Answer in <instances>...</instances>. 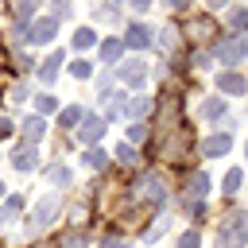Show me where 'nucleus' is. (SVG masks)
<instances>
[{"instance_id":"nucleus-7","label":"nucleus","mask_w":248,"mask_h":248,"mask_svg":"<svg viewBox=\"0 0 248 248\" xmlns=\"http://www.w3.org/2000/svg\"><path fill=\"white\" fill-rule=\"evenodd\" d=\"M202 151H205V155H225V151H229V136H225V132H221V136H209V140L202 143Z\"/></svg>"},{"instance_id":"nucleus-8","label":"nucleus","mask_w":248,"mask_h":248,"mask_svg":"<svg viewBox=\"0 0 248 248\" xmlns=\"http://www.w3.org/2000/svg\"><path fill=\"white\" fill-rule=\"evenodd\" d=\"M120 78H124L132 89H140V85H143V66H140V62H132V66H124V70H120Z\"/></svg>"},{"instance_id":"nucleus-28","label":"nucleus","mask_w":248,"mask_h":248,"mask_svg":"<svg viewBox=\"0 0 248 248\" xmlns=\"http://www.w3.org/2000/svg\"><path fill=\"white\" fill-rule=\"evenodd\" d=\"M0 194H4V186H0Z\"/></svg>"},{"instance_id":"nucleus-21","label":"nucleus","mask_w":248,"mask_h":248,"mask_svg":"<svg viewBox=\"0 0 248 248\" xmlns=\"http://www.w3.org/2000/svg\"><path fill=\"white\" fill-rule=\"evenodd\" d=\"M89 70H93L89 62H74V66H70V74H74V78H89Z\"/></svg>"},{"instance_id":"nucleus-6","label":"nucleus","mask_w":248,"mask_h":248,"mask_svg":"<svg viewBox=\"0 0 248 248\" xmlns=\"http://www.w3.org/2000/svg\"><path fill=\"white\" fill-rule=\"evenodd\" d=\"M217 89H225V93H240V89H244V78L232 74V70H225V74L217 78Z\"/></svg>"},{"instance_id":"nucleus-12","label":"nucleus","mask_w":248,"mask_h":248,"mask_svg":"<svg viewBox=\"0 0 248 248\" xmlns=\"http://www.w3.org/2000/svg\"><path fill=\"white\" fill-rule=\"evenodd\" d=\"M23 132H27V140L35 143V140L43 136V120H39V116H31V120H23Z\"/></svg>"},{"instance_id":"nucleus-23","label":"nucleus","mask_w":248,"mask_h":248,"mask_svg":"<svg viewBox=\"0 0 248 248\" xmlns=\"http://www.w3.org/2000/svg\"><path fill=\"white\" fill-rule=\"evenodd\" d=\"M178 248H198V232H182L178 236Z\"/></svg>"},{"instance_id":"nucleus-26","label":"nucleus","mask_w":248,"mask_h":248,"mask_svg":"<svg viewBox=\"0 0 248 248\" xmlns=\"http://www.w3.org/2000/svg\"><path fill=\"white\" fill-rule=\"evenodd\" d=\"M0 136H12V120L8 116H0Z\"/></svg>"},{"instance_id":"nucleus-22","label":"nucleus","mask_w":248,"mask_h":248,"mask_svg":"<svg viewBox=\"0 0 248 248\" xmlns=\"http://www.w3.org/2000/svg\"><path fill=\"white\" fill-rule=\"evenodd\" d=\"M116 159H120V163H132V159H136V151H132L128 143H120V147H116Z\"/></svg>"},{"instance_id":"nucleus-17","label":"nucleus","mask_w":248,"mask_h":248,"mask_svg":"<svg viewBox=\"0 0 248 248\" xmlns=\"http://www.w3.org/2000/svg\"><path fill=\"white\" fill-rule=\"evenodd\" d=\"M19 205H23L19 198H8V202H4V217H0V221H8V217H16V213H19Z\"/></svg>"},{"instance_id":"nucleus-24","label":"nucleus","mask_w":248,"mask_h":248,"mask_svg":"<svg viewBox=\"0 0 248 248\" xmlns=\"http://www.w3.org/2000/svg\"><path fill=\"white\" fill-rule=\"evenodd\" d=\"M232 27H248V8H236L232 12Z\"/></svg>"},{"instance_id":"nucleus-13","label":"nucleus","mask_w":248,"mask_h":248,"mask_svg":"<svg viewBox=\"0 0 248 248\" xmlns=\"http://www.w3.org/2000/svg\"><path fill=\"white\" fill-rule=\"evenodd\" d=\"M85 167L101 170V167H105V151H101V147H89V151H85Z\"/></svg>"},{"instance_id":"nucleus-15","label":"nucleus","mask_w":248,"mask_h":248,"mask_svg":"<svg viewBox=\"0 0 248 248\" xmlns=\"http://www.w3.org/2000/svg\"><path fill=\"white\" fill-rule=\"evenodd\" d=\"M58 62H62V54H54V58H50V62L39 70V78H43V81H50V78H54V70H58Z\"/></svg>"},{"instance_id":"nucleus-4","label":"nucleus","mask_w":248,"mask_h":248,"mask_svg":"<svg viewBox=\"0 0 248 248\" xmlns=\"http://www.w3.org/2000/svg\"><path fill=\"white\" fill-rule=\"evenodd\" d=\"M124 43H128V46H136V50H143V46H151V35H147V27L132 23V27H128V35H124Z\"/></svg>"},{"instance_id":"nucleus-16","label":"nucleus","mask_w":248,"mask_h":248,"mask_svg":"<svg viewBox=\"0 0 248 248\" xmlns=\"http://www.w3.org/2000/svg\"><path fill=\"white\" fill-rule=\"evenodd\" d=\"M46 174H50V182H62V186L70 182V170H66V167H50Z\"/></svg>"},{"instance_id":"nucleus-9","label":"nucleus","mask_w":248,"mask_h":248,"mask_svg":"<svg viewBox=\"0 0 248 248\" xmlns=\"http://www.w3.org/2000/svg\"><path fill=\"white\" fill-rule=\"evenodd\" d=\"M54 39V19H43V23H35V35H31V43H50Z\"/></svg>"},{"instance_id":"nucleus-29","label":"nucleus","mask_w":248,"mask_h":248,"mask_svg":"<svg viewBox=\"0 0 248 248\" xmlns=\"http://www.w3.org/2000/svg\"><path fill=\"white\" fill-rule=\"evenodd\" d=\"M244 151H248V143H244Z\"/></svg>"},{"instance_id":"nucleus-27","label":"nucleus","mask_w":248,"mask_h":248,"mask_svg":"<svg viewBox=\"0 0 248 248\" xmlns=\"http://www.w3.org/2000/svg\"><path fill=\"white\" fill-rule=\"evenodd\" d=\"M101 248H124V240H120V236H108V240H105Z\"/></svg>"},{"instance_id":"nucleus-3","label":"nucleus","mask_w":248,"mask_h":248,"mask_svg":"<svg viewBox=\"0 0 248 248\" xmlns=\"http://www.w3.org/2000/svg\"><path fill=\"white\" fill-rule=\"evenodd\" d=\"M58 205H62V202H58L54 194H50V198H43V202L35 205V213H31V221H27V229H31V232H39V229H46V225L54 221V213H58Z\"/></svg>"},{"instance_id":"nucleus-18","label":"nucleus","mask_w":248,"mask_h":248,"mask_svg":"<svg viewBox=\"0 0 248 248\" xmlns=\"http://www.w3.org/2000/svg\"><path fill=\"white\" fill-rule=\"evenodd\" d=\"M74 120H81V108H78V105L62 112V124H66V128H74Z\"/></svg>"},{"instance_id":"nucleus-25","label":"nucleus","mask_w":248,"mask_h":248,"mask_svg":"<svg viewBox=\"0 0 248 248\" xmlns=\"http://www.w3.org/2000/svg\"><path fill=\"white\" fill-rule=\"evenodd\" d=\"M81 244H85L81 232H70V236H66V248H81Z\"/></svg>"},{"instance_id":"nucleus-14","label":"nucleus","mask_w":248,"mask_h":248,"mask_svg":"<svg viewBox=\"0 0 248 248\" xmlns=\"http://www.w3.org/2000/svg\"><path fill=\"white\" fill-rule=\"evenodd\" d=\"M120 46H124V43H120V39H108V43H105V46H101V58H105V62H112V58H116V54H120Z\"/></svg>"},{"instance_id":"nucleus-11","label":"nucleus","mask_w":248,"mask_h":248,"mask_svg":"<svg viewBox=\"0 0 248 248\" xmlns=\"http://www.w3.org/2000/svg\"><path fill=\"white\" fill-rule=\"evenodd\" d=\"M221 112H225V101H205V105H202V116H205V120H217Z\"/></svg>"},{"instance_id":"nucleus-5","label":"nucleus","mask_w":248,"mask_h":248,"mask_svg":"<svg viewBox=\"0 0 248 248\" xmlns=\"http://www.w3.org/2000/svg\"><path fill=\"white\" fill-rule=\"evenodd\" d=\"M101 136H105V120H101V116H89L85 128H81V140H85V143H97Z\"/></svg>"},{"instance_id":"nucleus-19","label":"nucleus","mask_w":248,"mask_h":248,"mask_svg":"<svg viewBox=\"0 0 248 248\" xmlns=\"http://www.w3.org/2000/svg\"><path fill=\"white\" fill-rule=\"evenodd\" d=\"M225 190H229V194L240 190V170H229V174H225Z\"/></svg>"},{"instance_id":"nucleus-1","label":"nucleus","mask_w":248,"mask_h":248,"mask_svg":"<svg viewBox=\"0 0 248 248\" xmlns=\"http://www.w3.org/2000/svg\"><path fill=\"white\" fill-rule=\"evenodd\" d=\"M248 240V213H229L217 225V248H244Z\"/></svg>"},{"instance_id":"nucleus-20","label":"nucleus","mask_w":248,"mask_h":248,"mask_svg":"<svg viewBox=\"0 0 248 248\" xmlns=\"http://www.w3.org/2000/svg\"><path fill=\"white\" fill-rule=\"evenodd\" d=\"M89 43H93V31H78V35H74V46H81V50H85Z\"/></svg>"},{"instance_id":"nucleus-10","label":"nucleus","mask_w":248,"mask_h":248,"mask_svg":"<svg viewBox=\"0 0 248 248\" xmlns=\"http://www.w3.org/2000/svg\"><path fill=\"white\" fill-rule=\"evenodd\" d=\"M39 159H35V147H23V151H16V167L19 170H31Z\"/></svg>"},{"instance_id":"nucleus-2","label":"nucleus","mask_w":248,"mask_h":248,"mask_svg":"<svg viewBox=\"0 0 248 248\" xmlns=\"http://www.w3.org/2000/svg\"><path fill=\"white\" fill-rule=\"evenodd\" d=\"M213 50H217V58H221V62H229V66H232V62H240V58L248 54V35H225V39H217V46H213Z\"/></svg>"}]
</instances>
